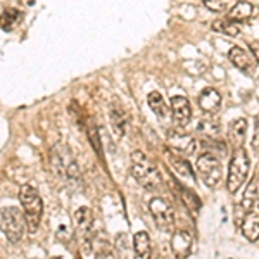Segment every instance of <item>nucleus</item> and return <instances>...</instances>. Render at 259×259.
<instances>
[{
	"label": "nucleus",
	"mask_w": 259,
	"mask_h": 259,
	"mask_svg": "<svg viewBox=\"0 0 259 259\" xmlns=\"http://www.w3.org/2000/svg\"><path fill=\"white\" fill-rule=\"evenodd\" d=\"M132 177L147 190H157L162 185V178L157 166L140 150L132 152Z\"/></svg>",
	"instance_id": "1"
},
{
	"label": "nucleus",
	"mask_w": 259,
	"mask_h": 259,
	"mask_svg": "<svg viewBox=\"0 0 259 259\" xmlns=\"http://www.w3.org/2000/svg\"><path fill=\"white\" fill-rule=\"evenodd\" d=\"M199 107L207 114H214L221 107V95L214 89H204L199 95Z\"/></svg>",
	"instance_id": "14"
},
{
	"label": "nucleus",
	"mask_w": 259,
	"mask_h": 259,
	"mask_svg": "<svg viewBox=\"0 0 259 259\" xmlns=\"http://www.w3.org/2000/svg\"><path fill=\"white\" fill-rule=\"evenodd\" d=\"M242 233L250 242H256L259 239V199L250 206V209L244 214L242 221Z\"/></svg>",
	"instance_id": "9"
},
{
	"label": "nucleus",
	"mask_w": 259,
	"mask_h": 259,
	"mask_svg": "<svg viewBox=\"0 0 259 259\" xmlns=\"http://www.w3.org/2000/svg\"><path fill=\"white\" fill-rule=\"evenodd\" d=\"M168 145L171 150L182 154V156H194L197 150V142L192 135L183 132H169L168 133Z\"/></svg>",
	"instance_id": "8"
},
{
	"label": "nucleus",
	"mask_w": 259,
	"mask_h": 259,
	"mask_svg": "<svg viewBox=\"0 0 259 259\" xmlns=\"http://www.w3.org/2000/svg\"><path fill=\"white\" fill-rule=\"evenodd\" d=\"M192 244H194V239H192V235L189 232H185V230H178L171 237V249H173V252L178 257L189 256L192 252Z\"/></svg>",
	"instance_id": "13"
},
{
	"label": "nucleus",
	"mask_w": 259,
	"mask_h": 259,
	"mask_svg": "<svg viewBox=\"0 0 259 259\" xmlns=\"http://www.w3.org/2000/svg\"><path fill=\"white\" fill-rule=\"evenodd\" d=\"M50 220H54V233L56 237L62 242H69L73 237V227H71V221L66 212L59 211L57 214L50 216Z\"/></svg>",
	"instance_id": "15"
},
{
	"label": "nucleus",
	"mask_w": 259,
	"mask_h": 259,
	"mask_svg": "<svg viewBox=\"0 0 259 259\" xmlns=\"http://www.w3.org/2000/svg\"><path fill=\"white\" fill-rule=\"evenodd\" d=\"M19 12L14 11V9H7L2 12V16H0V28H2L4 31H9L12 26H14L16 19L19 18Z\"/></svg>",
	"instance_id": "26"
},
{
	"label": "nucleus",
	"mask_w": 259,
	"mask_h": 259,
	"mask_svg": "<svg viewBox=\"0 0 259 259\" xmlns=\"http://www.w3.org/2000/svg\"><path fill=\"white\" fill-rule=\"evenodd\" d=\"M250 161L249 154L244 147H235L232 154V161L228 166V178H227V189L230 194H237L239 189L245 183L249 177Z\"/></svg>",
	"instance_id": "2"
},
{
	"label": "nucleus",
	"mask_w": 259,
	"mask_h": 259,
	"mask_svg": "<svg viewBox=\"0 0 259 259\" xmlns=\"http://www.w3.org/2000/svg\"><path fill=\"white\" fill-rule=\"evenodd\" d=\"M257 199V189H256V180H252V182L247 185V189H245V194L244 197H242V207L245 209L247 212L250 209V206H252L254 202H256Z\"/></svg>",
	"instance_id": "25"
},
{
	"label": "nucleus",
	"mask_w": 259,
	"mask_h": 259,
	"mask_svg": "<svg viewBox=\"0 0 259 259\" xmlns=\"http://www.w3.org/2000/svg\"><path fill=\"white\" fill-rule=\"evenodd\" d=\"M149 211L152 214L156 225L159 227L162 232H171L175 227V211L171 207L169 202H166L164 199H152L149 202Z\"/></svg>",
	"instance_id": "7"
},
{
	"label": "nucleus",
	"mask_w": 259,
	"mask_h": 259,
	"mask_svg": "<svg viewBox=\"0 0 259 259\" xmlns=\"http://www.w3.org/2000/svg\"><path fill=\"white\" fill-rule=\"evenodd\" d=\"M19 202L24 209L28 230H30L31 233H35L40 227L41 214H44V202H41V197L31 185H23L19 190Z\"/></svg>",
	"instance_id": "3"
},
{
	"label": "nucleus",
	"mask_w": 259,
	"mask_h": 259,
	"mask_svg": "<svg viewBox=\"0 0 259 259\" xmlns=\"http://www.w3.org/2000/svg\"><path fill=\"white\" fill-rule=\"evenodd\" d=\"M197 171L204 185L211 187V189H214L221 182V177H223L221 161L211 152H204L197 157Z\"/></svg>",
	"instance_id": "5"
},
{
	"label": "nucleus",
	"mask_w": 259,
	"mask_h": 259,
	"mask_svg": "<svg viewBox=\"0 0 259 259\" xmlns=\"http://www.w3.org/2000/svg\"><path fill=\"white\" fill-rule=\"evenodd\" d=\"M180 194H182V200L185 202V206L189 207L190 211L197 212L200 209V199L194 194V192L185 189V187H180Z\"/></svg>",
	"instance_id": "23"
},
{
	"label": "nucleus",
	"mask_w": 259,
	"mask_h": 259,
	"mask_svg": "<svg viewBox=\"0 0 259 259\" xmlns=\"http://www.w3.org/2000/svg\"><path fill=\"white\" fill-rule=\"evenodd\" d=\"M147 102H149V107L152 109V112L159 119H164L166 116H168V106H166L164 99H162V95L159 92H150L149 97H147Z\"/></svg>",
	"instance_id": "17"
},
{
	"label": "nucleus",
	"mask_w": 259,
	"mask_h": 259,
	"mask_svg": "<svg viewBox=\"0 0 259 259\" xmlns=\"http://www.w3.org/2000/svg\"><path fill=\"white\" fill-rule=\"evenodd\" d=\"M171 111H173L175 124L180 128H185L192 118L190 102L185 97H173L171 99Z\"/></svg>",
	"instance_id": "10"
},
{
	"label": "nucleus",
	"mask_w": 259,
	"mask_h": 259,
	"mask_svg": "<svg viewBox=\"0 0 259 259\" xmlns=\"http://www.w3.org/2000/svg\"><path fill=\"white\" fill-rule=\"evenodd\" d=\"M50 162H52L54 169L57 173L68 180H74L80 177V169H78V164L71 156L68 145H56V149L50 152Z\"/></svg>",
	"instance_id": "6"
},
{
	"label": "nucleus",
	"mask_w": 259,
	"mask_h": 259,
	"mask_svg": "<svg viewBox=\"0 0 259 259\" xmlns=\"http://www.w3.org/2000/svg\"><path fill=\"white\" fill-rule=\"evenodd\" d=\"M254 7L249 2H237L235 6L230 9V19L233 21H245L252 16Z\"/></svg>",
	"instance_id": "21"
},
{
	"label": "nucleus",
	"mask_w": 259,
	"mask_h": 259,
	"mask_svg": "<svg viewBox=\"0 0 259 259\" xmlns=\"http://www.w3.org/2000/svg\"><path fill=\"white\" fill-rule=\"evenodd\" d=\"M26 216L21 212L18 207H2L0 209V230L7 237V240L16 244L23 239L24 230H26Z\"/></svg>",
	"instance_id": "4"
},
{
	"label": "nucleus",
	"mask_w": 259,
	"mask_h": 259,
	"mask_svg": "<svg viewBox=\"0 0 259 259\" xmlns=\"http://www.w3.org/2000/svg\"><path fill=\"white\" fill-rule=\"evenodd\" d=\"M237 4V0H204V6L212 12H227Z\"/></svg>",
	"instance_id": "24"
},
{
	"label": "nucleus",
	"mask_w": 259,
	"mask_h": 259,
	"mask_svg": "<svg viewBox=\"0 0 259 259\" xmlns=\"http://www.w3.org/2000/svg\"><path fill=\"white\" fill-rule=\"evenodd\" d=\"M199 130L207 137H216V133L220 132V124L216 123V121H211V119H200Z\"/></svg>",
	"instance_id": "27"
},
{
	"label": "nucleus",
	"mask_w": 259,
	"mask_h": 259,
	"mask_svg": "<svg viewBox=\"0 0 259 259\" xmlns=\"http://www.w3.org/2000/svg\"><path fill=\"white\" fill-rule=\"evenodd\" d=\"M249 49H250V52H252V56L256 57L257 62H259V40L252 41V44L249 45Z\"/></svg>",
	"instance_id": "28"
},
{
	"label": "nucleus",
	"mask_w": 259,
	"mask_h": 259,
	"mask_svg": "<svg viewBox=\"0 0 259 259\" xmlns=\"http://www.w3.org/2000/svg\"><path fill=\"white\" fill-rule=\"evenodd\" d=\"M245 133H247V119L240 118L230 126V139H232L235 147H242L245 140Z\"/></svg>",
	"instance_id": "18"
},
{
	"label": "nucleus",
	"mask_w": 259,
	"mask_h": 259,
	"mask_svg": "<svg viewBox=\"0 0 259 259\" xmlns=\"http://www.w3.org/2000/svg\"><path fill=\"white\" fill-rule=\"evenodd\" d=\"M212 30L223 33V35H227V36H237L240 33V28L237 26L235 23H230V21H223V19L214 21V23H212Z\"/></svg>",
	"instance_id": "22"
},
{
	"label": "nucleus",
	"mask_w": 259,
	"mask_h": 259,
	"mask_svg": "<svg viewBox=\"0 0 259 259\" xmlns=\"http://www.w3.org/2000/svg\"><path fill=\"white\" fill-rule=\"evenodd\" d=\"M166 161H168L169 168L173 169V173H177L178 177L187 178V180H194V171H192L190 162L187 159H183L182 154L168 149L166 150Z\"/></svg>",
	"instance_id": "11"
},
{
	"label": "nucleus",
	"mask_w": 259,
	"mask_h": 259,
	"mask_svg": "<svg viewBox=\"0 0 259 259\" xmlns=\"http://www.w3.org/2000/svg\"><path fill=\"white\" fill-rule=\"evenodd\" d=\"M73 221L87 240H90L94 237V212L89 207H80V209L74 211Z\"/></svg>",
	"instance_id": "12"
},
{
	"label": "nucleus",
	"mask_w": 259,
	"mask_h": 259,
	"mask_svg": "<svg viewBox=\"0 0 259 259\" xmlns=\"http://www.w3.org/2000/svg\"><path fill=\"white\" fill-rule=\"evenodd\" d=\"M133 250L139 257L150 256V239L147 232H139L133 237Z\"/></svg>",
	"instance_id": "19"
},
{
	"label": "nucleus",
	"mask_w": 259,
	"mask_h": 259,
	"mask_svg": "<svg viewBox=\"0 0 259 259\" xmlns=\"http://www.w3.org/2000/svg\"><path fill=\"white\" fill-rule=\"evenodd\" d=\"M228 59L232 61V64L235 68H239L242 71H247L250 66H252V61H250V56L245 50H242L240 47H232L228 52Z\"/></svg>",
	"instance_id": "16"
},
{
	"label": "nucleus",
	"mask_w": 259,
	"mask_h": 259,
	"mask_svg": "<svg viewBox=\"0 0 259 259\" xmlns=\"http://www.w3.org/2000/svg\"><path fill=\"white\" fill-rule=\"evenodd\" d=\"M109 114H111L112 128L116 130V133H118L119 137H123V135H124V132H126V123H128L124 111L121 109V107L112 106V107H111V111H109Z\"/></svg>",
	"instance_id": "20"
}]
</instances>
